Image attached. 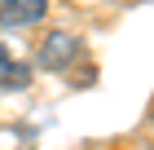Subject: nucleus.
I'll return each instance as SVG.
<instances>
[{
    "instance_id": "nucleus-2",
    "label": "nucleus",
    "mask_w": 154,
    "mask_h": 150,
    "mask_svg": "<svg viewBox=\"0 0 154 150\" xmlns=\"http://www.w3.org/2000/svg\"><path fill=\"white\" fill-rule=\"evenodd\" d=\"M22 80H26V71L18 66V62H13L5 49H0V84H22Z\"/></svg>"
},
{
    "instance_id": "nucleus-1",
    "label": "nucleus",
    "mask_w": 154,
    "mask_h": 150,
    "mask_svg": "<svg viewBox=\"0 0 154 150\" xmlns=\"http://www.w3.org/2000/svg\"><path fill=\"white\" fill-rule=\"evenodd\" d=\"M48 13V0H0V27H35Z\"/></svg>"
}]
</instances>
